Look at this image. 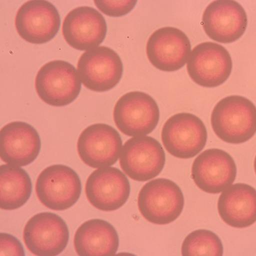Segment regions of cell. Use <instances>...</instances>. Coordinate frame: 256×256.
Masks as SVG:
<instances>
[{
	"label": "cell",
	"instance_id": "obj_20",
	"mask_svg": "<svg viewBox=\"0 0 256 256\" xmlns=\"http://www.w3.org/2000/svg\"><path fill=\"white\" fill-rule=\"evenodd\" d=\"M118 246L120 238L115 228L102 219L86 221L75 232L74 246L80 256L115 255Z\"/></svg>",
	"mask_w": 256,
	"mask_h": 256
},
{
	"label": "cell",
	"instance_id": "obj_16",
	"mask_svg": "<svg viewBox=\"0 0 256 256\" xmlns=\"http://www.w3.org/2000/svg\"><path fill=\"white\" fill-rule=\"evenodd\" d=\"M130 190L126 176L120 169L112 166L94 171L86 184L88 202L102 212L116 211L122 207L129 198Z\"/></svg>",
	"mask_w": 256,
	"mask_h": 256
},
{
	"label": "cell",
	"instance_id": "obj_15",
	"mask_svg": "<svg viewBox=\"0 0 256 256\" xmlns=\"http://www.w3.org/2000/svg\"><path fill=\"white\" fill-rule=\"evenodd\" d=\"M191 52L188 36L174 27H164L153 32L146 44L148 61L164 72H174L184 67Z\"/></svg>",
	"mask_w": 256,
	"mask_h": 256
},
{
	"label": "cell",
	"instance_id": "obj_11",
	"mask_svg": "<svg viewBox=\"0 0 256 256\" xmlns=\"http://www.w3.org/2000/svg\"><path fill=\"white\" fill-rule=\"evenodd\" d=\"M60 16L54 4L46 0H31L20 6L15 18L16 31L31 44H42L56 36Z\"/></svg>",
	"mask_w": 256,
	"mask_h": 256
},
{
	"label": "cell",
	"instance_id": "obj_19",
	"mask_svg": "<svg viewBox=\"0 0 256 256\" xmlns=\"http://www.w3.org/2000/svg\"><path fill=\"white\" fill-rule=\"evenodd\" d=\"M217 209L222 220L230 227H250L256 221L255 188L244 184L230 185L219 196Z\"/></svg>",
	"mask_w": 256,
	"mask_h": 256
},
{
	"label": "cell",
	"instance_id": "obj_9",
	"mask_svg": "<svg viewBox=\"0 0 256 256\" xmlns=\"http://www.w3.org/2000/svg\"><path fill=\"white\" fill-rule=\"evenodd\" d=\"M189 76L202 88H214L225 83L232 74L230 52L216 42L200 43L191 50L186 62Z\"/></svg>",
	"mask_w": 256,
	"mask_h": 256
},
{
	"label": "cell",
	"instance_id": "obj_6",
	"mask_svg": "<svg viewBox=\"0 0 256 256\" xmlns=\"http://www.w3.org/2000/svg\"><path fill=\"white\" fill-rule=\"evenodd\" d=\"M162 141L169 154L190 159L202 152L207 142L204 123L198 116L180 113L170 116L162 130Z\"/></svg>",
	"mask_w": 256,
	"mask_h": 256
},
{
	"label": "cell",
	"instance_id": "obj_10",
	"mask_svg": "<svg viewBox=\"0 0 256 256\" xmlns=\"http://www.w3.org/2000/svg\"><path fill=\"white\" fill-rule=\"evenodd\" d=\"M68 239L67 224L60 216L52 212L36 214L24 226L25 246L34 255L58 256L65 250Z\"/></svg>",
	"mask_w": 256,
	"mask_h": 256
},
{
	"label": "cell",
	"instance_id": "obj_8",
	"mask_svg": "<svg viewBox=\"0 0 256 256\" xmlns=\"http://www.w3.org/2000/svg\"><path fill=\"white\" fill-rule=\"evenodd\" d=\"M82 84L97 92L110 90L120 83L123 64L120 56L106 46H98L84 52L77 64Z\"/></svg>",
	"mask_w": 256,
	"mask_h": 256
},
{
	"label": "cell",
	"instance_id": "obj_22",
	"mask_svg": "<svg viewBox=\"0 0 256 256\" xmlns=\"http://www.w3.org/2000/svg\"><path fill=\"white\" fill-rule=\"evenodd\" d=\"M182 256H222L223 244L216 233L198 230L190 233L182 242Z\"/></svg>",
	"mask_w": 256,
	"mask_h": 256
},
{
	"label": "cell",
	"instance_id": "obj_23",
	"mask_svg": "<svg viewBox=\"0 0 256 256\" xmlns=\"http://www.w3.org/2000/svg\"><path fill=\"white\" fill-rule=\"evenodd\" d=\"M100 12L110 17H122L131 12L137 4L136 0L126 1H94Z\"/></svg>",
	"mask_w": 256,
	"mask_h": 256
},
{
	"label": "cell",
	"instance_id": "obj_17",
	"mask_svg": "<svg viewBox=\"0 0 256 256\" xmlns=\"http://www.w3.org/2000/svg\"><path fill=\"white\" fill-rule=\"evenodd\" d=\"M62 31L64 40L70 47L79 51H88L104 42L107 24L99 11L90 6H82L68 14Z\"/></svg>",
	"mask_w": 256,
	"mask_h": 256
},
{
	"label": "cell",
	"instance_id": "obj_2",
	"mask_svg": "<svg viewBox=\"0 0 256 256\" xmlns=\"http://www.w3.org/2000/svg\"><path fill=\"white\" fill-rule=\"evenodd\" d=\"M184 206L182 189L166 178L150 180L139 192V211L146 220L155 225H168L177 220Z\"/></svg>",
	"mask_w": 256,
	"mask_h": 256
},
{
	"label": "cell",
	"instance_id": "obj_14",
	"mask_svg": "<svg viewBox=\"0 0 256 256\" xmlns=\"http://www.w3.org/2000/svg\"><path fill=\"white\" fill-rule=\"evenodd\" d=\"M248 16L241 4L233 0H216L203 12L201 24L212 40L228 44L243 36L248 26Z\"/></svg>",
	"mask_w": 256,
	"mask_h": 256
},
{
	"label": "cell",
	"instance_id": "obj_12",
	"mask_svg": "<svg viewBox=\"0 0 256 256\" xmlns=\"http://www.w3.org/2000/svg\"><path fill=\"white\" fill-rule=\"evenodd\" d=\"M122 148V138L111 126L98 123L81 132L77 152L86 166L93 168H108L116 164Z\"/></svg>",
	"mask_w": 256,
	"mask_h": 256
},
{
	"label": "cell",
	"instance_id": "obj_18",
	"mask_svg": "<svg viewBox=\"0 0 256 256\" xmlns=\"http://www.w3.org/2000/svg\"><path fill=\"white\" fill-rule=\"evenodd\" d=\"M38 131L28 123H8L0 131V157L4 163L25 166L35 161L40 152Z\"/></svg>",
	"mask_w": 256,
	"mask_h": 256
},
{
	"label": "cell",
	"instance_id": "obj_24",
	"mask_svg": "<svg viewBox=\"0 0 256 256\" xmlns=\"http://www.w3.org/2000/svg\"><path fill=\"white\" fill-rule=\"evenodd\" d=\"M1 248H0V256H24V250L22 243L8 233L2 232L1 234Z\"/></svg>",
	"mask_w": 256,
	"mask_h": 256
},
{
	"label": "cell",
	"instance_id": "obj_3",
	"mask_svg": "<svg viewBox=\"0 0 256 256\" xmlns=\"http://www.w3.org/2000/svg\"><path fill=\"white\" fill-rule=\"evenodd\" d=\"M38 97L50 106L62 107L76 100L82 82L76 68L64 60L49 62L41 67L35 80Z\"/></svg>",
	"mask_w": 256,
	"mask_h": 256
},
{
	"label": "cell",
	"instance_id": "obj_21",
	"mask_svg": "<svg viewBox=\"0 0 256 256\" xmlns=\"http://www.w3.org/2000/svg\"><path fill=\"white\" fill-rule=\"evenodd\" d=\"M32 184L28 174L20 166L2 164L0 166V208L16 210L26 204L30 198Z\"/></svg>",
	"mask_w": 256,
	"mask_h": 256
},
{
	"label": "cell",
	"instance_id": "obj_4",
	"mask_svg": "<svg viewBox=\"0 0 256 256\" xmlns=\"http://www.w3.org/2000/svg\"><path fill=\"white\" fill-rule=\"evenodd\" d=\"M160 110L156 100L145 92L126 94L116 102L114 120L118 130L128 136H147L158 124Z\"/></svg>",
	"mask_w": 256,
	"mask_h": 256
},
{
	"label": "cell",
	"instance_id": "obj_13",
	"mask_svg": "<svg viewBox=\"0 0 256 256\" xmlns=\"http://www.w3.org/2000/svg\"><path fill=\"white\" fill-rule=\"evenodd\" d=\"M236 174L234 159L220 148L204 150L192 164V180L198 188L208 194H220L225 190L234 182Z\"/></svg>",
	"mask_w": 256,
	"mask_h": 256
},
{
	"label": "cell",
	"instance_id": "obj_7",
	"mask_svg": "<svg viewBox=\"0 0 256 256\" xmlns=\"http://www.w3.org/2000/svg\"><path fill=\"white\" fill-rule=\"evenodd\" d=\"M166 153L161 144L152 136L132 137L121 150L120 164L128 177L136 182L154 179L166 164Z\"/></svg>",
	"mask_w": 256,
	"mask_h": 256
},
{
	"label": "cell",
	"instance_id": "obj_1",
	"mask_svg": "<svg viewBox=\"0 0 256 256\" xmlns=\"http://www.w3.org/2000/svg\"><path fill=\"white\" fill-rule=\"evenodd\" d=\"M211 124L216 136L225 142H246L256 134V106L243 96H228L212 110Z\"/></svg>",
	"mask_w": 256,
	"mask_h": 256
},
{
	"label": "cell",
	"instance_id": "obj_5",
	"mask_svg": "<svg viewBox=\"0 0 256 256\" xmlns=\"http://www.w3.org/2000/svg\"><path fill=\"white\" fill-rule=\"evenodd\" d=\"M82 188L78 174L64 164H54L44 169L36 184L38 200L54 211H64L76 204Z\"/></svg>",
	"mask_w": 256,
	"mask_h": 256
}]
</instances>
